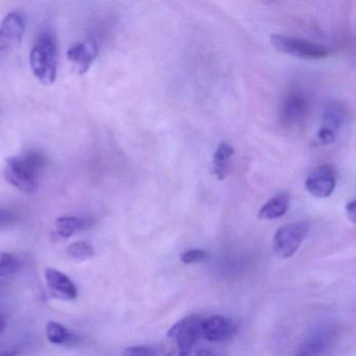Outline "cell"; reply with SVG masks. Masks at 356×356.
<instances>
[{"instance_id":"1","label":"cell","mask_w":356,"mask_h":356,"mask_svg":"<svg viewBox=\"0 0 356 356\" xmlns=\"http://www.w3.org/2000/svg\"><path fill=\"white\" fill-rule=\"evenodd\" d=\"M42 165L43 158L38 153L11 157L6 161L5 177L10 184L19 191L34 193L38 188L39 172Z\"/></svg>"},{"instance_id":"2","label":"cell","mask_w":356,"mask_h":356,"mask_svg":"<svg viewBox=\"0 0 356 356\" xmlns=\"http://www.w3.org/2000/svg\"><path fill=\"white\" fill-rule=\"evenodd\" d=\"M202 318L189 316L177 322L166 334L165 356H188L201 337Z\"/></svg>"},{"instance_id":"3","label":"cell","mask_w":356,"mask_h":356,"mask_svg":"<svg viewBox=\"0 0 356 356\" xmlns=\"http://www.w3.org/2000/svg\"><path fill=\"white\" fill-rule=\"evenodd\" d=\"M31 68L33 74L43 85L53 84L57 78V47L51 37L44 35L39 39L31 51Z\"/></svg>"},{"instance_id":"4","label":"cell","mask_w":356,"mask_h":356,"mask_svg":"<svg viewBox=\"0 0 356 356\" xmlns=\"http://www.w3.org/2000/svg\"><path fill=\"white\" fill-rule=\"evenodd\" d=\"M270 42L280 53L301 59H326L330 55V51L324 45L316 44L305 39L284 35H273Z\"/></svg>"},{"instance_id":"5","label":"cell","mask_w":356,"mask_h":356,"mask_svg":"<svg viewBox=\"0 0 356 356\" xmlns=\"http://www.w3.org/2000/svg\"><path fill=\"white\" fill-rule=\"evenodd\" d=\"M309 222H289L280 227L273 237V250L278 257L291 258L301 245L309 231Z\"/></svg>"},{"instance_id":"6","label":"cell","mask_w":356,"mask_h":356,"mask_svg":"<svg viewBox=\"0 0 356 356\" xmlns=\"http://www.w3.org/2000/svg\"><path fill=\"white\" fill-rule=\"evenodd\" d=\"M337 172L331 164H323L314 168L305 181V188L318 199L330 197L337 187Z\"/></svg>"},{"instance_id":"7","label":"cell","mask_w":356,"mask_h":356,"mask_svg":"<svg viewBox=\"0 0 356 356\" xmlns=\"http://www.w3.org/2000/svg\"><path fill=\"white\" fill-rule=\"evenodd\" d=\"M347 120V112L339 103H332L325 109L323 124L318 129L316 139L320 145H327L334 143L337 131Z\"/></svg>"},{"instance_id":"8","label":"cell","mask_w":356,"mask_h":356,"mask_svg":"<svg viewBox=\"0 0 356 356\" xmlns=\"http://www.w3.org/2000/svg\"><path fill=\"white\" fill-rule=\"evenodd\" d=\"M236 331V325L230 318L212 316L202 320L201 337L212 343H220L231 339Z\"/></svg>"},{"instance_id":"9","label":"cell","mask_w":356,"mask_h":356,"mask_svg":"<svg viewBox=\"0 0 356 356\" xmlns=\"http://www.w3.org/2000/svg\"><path fill=\"white\" fill-rule=\"evenodd\" d=\"M26 26L24 18L17 13H11L0 24V47L13 49L22 42Z\"/></svg>"},{"instance_id":"10","label":"cell","mask_w":356,"mask_h":356,"mask_svg":"<svg viewBox=\"0 0 356 356\" xmlns=\"http://www.w3.org/2000/svg\"><path fill=\"white\" fill-rule=\"evenodd\" d=\"M97 43L93 41H85L72 45L67 51V59L74 64L76 72L80 74H86L90 68L91 64L97 56Z\"/></svg>"},{"instance_id":"11","label":"cell","mask_w":356,"mask_h":356,"mask_svg":"<svg viewBox=\"0 0 356 356\" xmlns=\"http://www.w3.org/2000/svg\"><path fill=\"white\" fill-rule=\"evenodd\" d=\"M307 97L299 91H293L287 95L282 106V118L289 124H296L304 120L307 116Z\"/></svg>"},{"instance_id":"12","label":"cell","mask_w":356,"mask_h":356,"mask_svg":"<svg viewBox=\"0 0 356 356\" xmlns=\"http://www.w3.org/2000/svg\"><path fill=\"white\" fill-rule=\"evenodd\" d=\"M45 278L47 285L56 296L65 300L76 299L78 289L70 277L55 268H47L45 270Z\"/></svg>"},{"instance_id":"13","label":"cell","mask_w":356,"mask_h":356,"mask_svg":"<svg viewBox=\"0 0 356 356\" xmlns=\"http://www.w3.org/2000/svg\"><path fill=\"white\" fill-rule=\"evenodd\" d=\"M291 195L286 191L277 193L268 200L258 212V218L264 220H278L282 218L289 208Z\"/></svg>"},{"instance_id":"14","label":"cell","mask_w":356,"mask_h":356,"mask_svg":"<svg viewBox=\"0 0 356 356\" xmlns=\"http://www.w3.org/2000/svg\"><path fill=\"white\" fill-rule=\"evenodd\" d=\"M234 156V149L228 143H220L216 147V153L212 160V170L213 175L222 181L226 178L230 170L231 160Z\"/></svg>"},{"instance_id":"15","label":"cell","mask_w":356,"mask_h":356,"mask_svg":"<svg viewBox=\"0 0 356 356\" xmlns=\"http://www.w3.org/2000/svg\"><path fill=\"white\" fill-rule=\"evenodd\" d=\"M89 222L85 218H76V216H63L58 218L56 222L57 233L62 238H68L84 230L88 226Z\"/></svg>"},{"instance_id":"16","label":"cell","mask_w":356,"mask_h":356,"mask_svg":"<svg viewBox=\"0 0 356 356\" xmlns=\"http://www.w3.org/2000/svg\"><path fill=\"white\" fill-rule=\"evenodd\" d=\"M47 339L51 343L62 345L74 341V334L59 323L49 322L47 326Z\"/></svg>"},{"instance_id":"17","label":"cell","mask_w":356,"mask_h":356,"mask_svg":"<svg viewBox=\"0 0 356 356\" xmlns=\"http://www.w3.org/2000/svg\"><path fill=\"white\" fill-rule=\"evenodd\" d=\"M68 255L79 261H85L95 255V250L92 245L86 241H76L68 247Z\"/></svg>"},{"instance_id":"18","label":"cell","mask_w":356,"mask_h":356,"mask_svg":"<svg viewBox=\"0 0 356 356\" xmlns=\"http://www.w3.org/2000/svg\"><path fill=\"white\" fill-rule=\"evenodd\" d=\"M20 268V261L14 254H0V277H9L15 274Z\"/></svg>"},{"instance_id":"19","label":"cell","mask_w":356,"mask_h":356,"mask_svg":"<svg viewBox=\"0 0 356 356\" xmlns=\"http://www.w3.org/2000/svg\"><path fill=\"white\" fill-rule=\"evenodd\" d=\"M209 252L201 249H193L181 254L180 259L183 264H191L201 262L209 257Z\"/></svg>"},{"instance_id":"20","label":"cell","mask_w":356,"mask_h":356,"mask_svg":"<svg viewBox=\"0 0 356 356\" xmlns=\"http://www.w3.org/2000/svg\"><path fill=\"white\" fill-rule=\"evenodd\" d=\"M124 356H155V350L149 346H134L127 348Z\"/></svg>"},{"instance_id":"21","label":"cell","mask_w":356,"mask_h":356,"mask_svg":"<svg viewBox=\"0 0 356 356\" xmlns=\"http://www.w3.org/2000/svg\"><path fill=\"white\" fill-rule=\"evenodd\" d=\"M295 356H321L320 349L314 345H309L307 347L302 348Z\"/></svg>"},{"instance_id":"22","label":"cell","mask_w":356,"mask_h":356,"mask_svg":"<svg viewBox=\"0 0 356 356\" xmlns=\"http://www.w3.org/2000/svg\"><path fill=\"white\" fill-rule=\"evenodd\" d=\"M13 218L14 216H12L11 212L3 209V208H0V228H1V227L7 226V225L11 224Z\"/></svg>"},{"instance_id":"23","label":"cell","mask_w":356,"mask_h":356,"mask_svg":"<svg viewBox=\"0 0 356 356\" xmlns=\"http://www.w3.org/2000/svg\"><path fill=\"white\" fill-rule=\"evenodd\" d=\"M346 214H347L348 218H349L352 222H355L356 210L355 201H354V200H351V201L346 204Z\"/></svg>"},{"instance_id":"24","label":"cell","mask_w":356,"mask_h":356,"mask_svg":"<svg viewBox=\"0 0 356 356\" xmlns=\"http://www.w3.org/2000/svg\"><path fill=\"white\" fill-rule=\"evenodd\" d=\"M17 351L11 348L8 347L3 343H0V356H16Z\"/></svg>"},{"instance_id":"25","label":"cell","mask_w":356,"mask_h":356,"mask_svg":"<svg viewBox=\"0 0 356 356\" xmlns=\"http://www.w3.org/2000/svg\"><path fill=\"white\" fill-rule=\"evenodd\" d=\"M195 356H218L216 353H214L212 350L206 349V348H202V349H199L197 351V354Z\"/></svg>"},{"instance_id":"26","label":"cell","mask_w":356,"mask_h":356,"mask_svg":"<svg viewBox=\"0 0 356 356\" xmlns=\"http://www.w3.org/2000/svg\"><path fill=\"white\" fill-rule=\"evenodd\" d=\"M6 328V321L3 316H0V334L3 332Z\"/></svg>"}]
</instances>
